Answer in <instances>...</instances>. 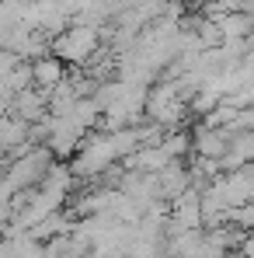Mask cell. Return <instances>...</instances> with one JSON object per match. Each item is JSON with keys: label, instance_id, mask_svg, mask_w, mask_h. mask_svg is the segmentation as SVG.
Wrapping results in <instances>:
<instances>
[{"label": "cell", "instance_id": "obj_3", "mask_svg": "<svg viewBox=\"0 0 254 258\" xmlns=\"http://www.w3.org/2000/svg\"><path fill=\"white\" fill-rule=\"evenodd\" d=\"M244 255H247V258H254V230L247 234V237H244Z\"/></svg>", "mask_w": 254, "mask_h": 258}, {"label": "cell", "instance_id": "obj_2", "mask_svg": "<svg viewBox=\"0 0 254 258\" xmlns=\"http://www.w3.org/2000/svg\"><path fill=\"white\" fill-rule=\"evenodd\" d=\"M32 74H35V87H39V91H56V87L66 81L59 56H42V59H35V63H32Z\"/></svg>", "mask_w": 254, "mask_h": 258}, {"label": "cell", "instance_id": "obj_1", "mask_svg": "<svg viewBox=\"0 0 254 258\" xmlns=\"http://www.w3.org/2000/svg\"><path fill=\"white\" fill-rule=\"evenodd\" d=\"M98 42H101L98 28L80 21V25L63 28V32L52 39V56H59L63 63H84V59H91V56L98 52Z\"/></svg>", "mask_w": 254, "mask_h": 258}]
</instances>
